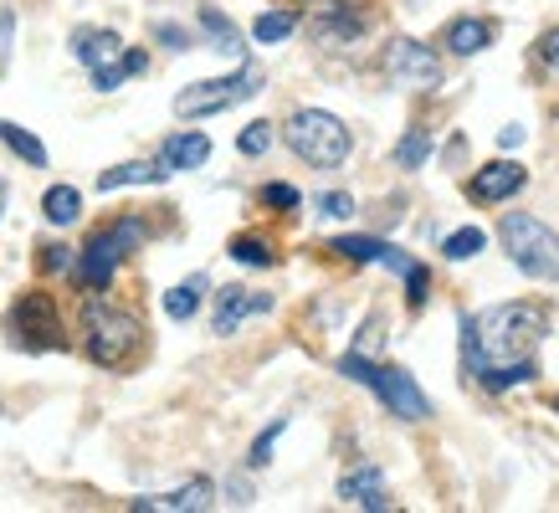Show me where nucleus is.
I'll use <instances>...</instances> for the list:
<instances>
[{"label": "nucleus", "mask_w": 559, "mask_h": 513, "mask_svg": "<svg viewBox=\"0 0 559 513\" xmlns=\"http://www.w3.org/2000/svg\"><path fill=\"white\" fill-rule=\"evenodd\" d=\"M549 334V308L534 298L492 303L473 319H462V355L477 385L488 391H513L539 375V344Z\"/></svg>", "instance_id": "1"}, {"label": "nucleus", "mask_w": 559, "mask_h": 513, "mask_svg": "<svg viewBox=\"0 0 559 513\" xmlns=\"http://www.w3.org/2000/svg\"><path fill=\"white\" fill-rule=\"evenodd\" d=\"M498 241H503L509 262L524 277H534V283H559V237L539 222V216L509 211V216L498 222Z\"/></svg>", "instance_id": "2"}, {"label": "nucleus", "mask_w": 559, "mask_h": 513, "mask_svg": "<svg viewBox=\"0 0 559 513\" xmlns=\"http://www.w3.org/2000/svg\"><path fill=\"white\" fill-rule=\"evenodd\" d=\"M139 339H144V324H139L134 313H123V308H114V303H98V298L83 308V349L93 365L119 370V365L134 359Z\"/></svg>", "instance_id": "3"}, {"label": "nucleus", "mask_w": 559, "mask_h": 513, "mask_svg": "<svg viewBox=\"0 0 559 513\" xmlns=\"http://www.w3.org/2000/svg\"><path fill=\"white\" fill-rule=\"evenodd\" d=\"M340 375L370 385V391L380 395V406H385L390 416H401V421H426V416H431V401H426L421 385H416L401 365H374V359H365V355H344Z\"/></svg>", "instance_id": "4"}, {"label": "nucleus", "mask_w": 559, "mask_h": 513, "mask_svg": "<svg viewBox=\"0 0 559 513\" xmlns=\"http://www.w3.org/2000/svg\"><path fill=\"white\" fill-rule=\"evenodd\" d=\"M283 134H288V150L298 159H308L313 170H334V165L349 159V129L323 108H298Z\"/></svg>", "instance_id": "5"}, {"label": "nucleus", "mask_w": 559, "mask_h": 513, "mask_svg": "<svg viewBox=\"0 0 559 513\" xmlns=\"http://www.w3.org/2000/svg\"><path fill=\"white\" fill-rule=\"evenodd\" d=\"M262 93V72L257 68H237L231 77H205V83H190L175 93V114L180 119H211V114H226L237 103L257 98Z\"/></svg>", "instance_id": "6"}, {"label": "nucleus", "mask_w": 559, "mask_h": 513, "mask_svg": "<svg viewBox=\"0 0 559 513\" xmlns=\"http://www.w3.org/2000/svg\"><path fill=\"white\" fill-rule=\"evenodd\" d=\"M139 241H144V222H129V216H123V222L103 226L98 237L83 247V256H78V283H83V288H93V293L108 288V283H114V273H119V262L134 252Z\"/></svg>", "instance_id": "7"}, {"label": "nucleus", "mask_w": 559, "mask_h": 513, "mask_svg": "<svg viewBox=\"0 0 559 513\" xmlns=\"http://www.w3.org/2000/svg\"><path fill=\"white\" fill-rule=\"evenodd\" d=\"M329 252L349 256V262H380V267H390L395 277H406L411 308H426V267L416 256L401 252V247H390V241H380V237H334Z\"/></svg>", "instance_id": "8"}, {"label": "nucleus", "mask_w": 559, "mask_h": 513, "mask_svg": "<svg viewBox=\"0 0 559 513\" xmlns=\"http://www.w3.org/2000/svg\"><path fill=\"white\" fill-rule=\"evenodd\" d=\"M11 334L21 349H62V319L51 293H21L11 308Z\"/></svg>", "instance_id": "9"}, {"label": "nucleus", "mask_w": 559, "mask_h": 513, "mask_svg": "<svg viewBox=\"0 0 559 513\" xmlns=\"http://www.w3.org/2000/svg\"><path fill=\"white\" fill-rule=\"evenodd\" d=\"M385 77L395 87H411V93H431V87H441V57L411 36H395L385 47Z\"/></svg>", "instance_id": "10"}, {"label": "nucleus", "mask_w": 559, "mask_h": 513, "mask_svg": "<svg viewBox=\"0 0 559 513\" xmlns=\"http://www.w3.org/2000/svg\"><path fill=\"white\" fill-rule=\"evenodd\" d=\"M524 186H528V170L519 165V159H492V165L473 170V180H467V195H473L477 205H503V201H513V195H519Z\"/></svg>", "instance_id": "11"}, {"label": "nucleus", "mask_w": 559, "mask_h": 513, "mask_svg": "<svg viewBox=\"0 0 559 513\" xmlns=\"http://www.w3.org/2000/svg\"><path fill=\"white\" fill-rule=\"evenodd\" d=\"M272 308V293H252V288H221L216 293V319H211V329H216L221 339L226 334H237L241 319H252V313H267Z\"/></svg>", "instance_id": "12"}, {"label": "nucleus", "mask_w": 559, "mask_h": 513, "mask_svg": "<svg viewBox=\"0 0 559 513\" xmlns=\"http://www.w3.org/2000/svg\"><path fill=\"white\" fill-rule=\"evenodd\" d=\"M216 503V482L211 478H195L186 488H175V493H154V498H134L139 513H201Z\"/></svg>", "instance_id": "13"}, {"label": "nucleus", "mask_w": 559, "mask_h": 513, "mask_svg": "<svg viewBox=\"0 0 559 513\" xmlns=\"http://www.w3.org/2000/svg\"><path fill=\"white\" fill-rule=\"evenodd\" d=\"M492 36H498V21H488V16H457L452 26H447V36H441V47L457 51V57H477V51L492 47Z\"/></svg>", "instance_id": "14"}, {"label": "nucleus", "mask_w": 559, "mask_h": 513, "mask_svg": "<svg viewBox=\"0 0 559 513\" xmlns=\"http://www.w3.org/2000/svg\"><path fill=\"white\" fill-rule=\"evenodd\" d=\"M72 57H78L87 72H98V68H108V62H119V57H123V41H119V32L87 26V32L72 36Z\"/></svg>", "instance_id": "15"}, {"label": "nucleus", "mask_w": 559, "mask_h": 513, "mask_svg": "<svg viewBox=\"0 0 559 513\" xmlns=\"http://www.w3.org/2000/svg\"><path fill=\"white\" fill-rule=\"evenodd\" d=\"M340 498L344 503H355V509H390L385 498V478H380V467H355V473H344L340 478Z\"/></svg>", "instance_id": "16"}, {"label": "nucleus", "mask_w": 559, "mask_h": 513, "mask_svg": "<svg viewBox=\"0 0 559 513\" xmlns=\"http://www.w3.org/2000/svg\"><path fill=\"white\" fill-rule=\"evenodd\" d=\"M205 159H211V139L205 134H170L159 144V165L165 170H201Z\"/></svg>", "instance_id": "17"}, {"label": "nucleus", "mask_w": 559, "mask_h": 513, "mask_svg": "<svg viewBox=\"0 0 559 513\" xmlns=\"http://www.w3.org/2000/svg\"><path fill=\"white\" fill-rule=\"evenodd\" d=\"M170 170L159 159H129V165H114V170L98 175V190H123V186H165Z\"/></svg>", "instance_id": "18"}, {"label": "nucleus", "mask_w": 559, "mask_h": 513, "mask_svg": "<svg viewBox=\"0 0 559 513\" xmlns=\"http://www.w3.org/2000/svg\"><path fill=\"white\" fill-rule=\"evenodd\" d=\"M313 36L319 41H355V36H365V16L359 11H349V5H323V16L313 21Z\"/></svg>", "instance_id": "19"}, {"label": "nucleus", "mask_w": 559, "mask_h": 513, "mask_svg": "<svg viewBox=\"0 0 559 513\" xmlns=\"http://www.w3.org/2000/svg\"><path fill=\"white\" fill-rule=\"evenodd\" d=\"M0 144H5L11 154H21L26 165H36V170L47 165V144H41L32 129H21V123H11V119H0Z\"/></svg>", "instance_id": "20"}, {"label": "nucleus", "mask_w": 559, "mask_h": 513, "mask_svg": "<svg viewBox=\"0 0 559 513\" xmlns=\"http://www.w3.org/2000/svg\"><path fill=\"white\" fill-rule=\"evenodd\" d=\"M144 68H150V57H144V51H123L119 62H108V68L93 72V87H98V93H114V87L129 83V77H139Z\"/></svg>", "instance_id": "21"}, {"label": "nucleus", "mask_w": 559, "mask_h": 513, "mask_svg": "<svg viewBox=\"0 0 559 513\" xmlns=\"http://www.w3.org/2000/svg\"><path fill=\"white\" fill-rule=\"evenodd\" d=\"M41 211H47L51 226H72L78 216H83V195L72 186H51L47 195H41Z\"/></svg>", "instance_id": "22"}, {"label": "nucleus", "mask_w": 559, "mask_h": 513, "mask_svg": "<svg viewBox=\"0 0 559 513\" xmlns=\"http://www.w3.org/2000/svg\"><path fill=\"white\" fill-rule=\"evenodd\" d=\"M201 288H205V277H190V283H180V288L165 293V313H170L175 324L195 319V308H201Z\"/></svg>", "instance_id": "23"}, {"label": "nucleus", "mask_w": 559, "mask_h": 513, "mask_svg": "<svg viewBox=\"0 0 559 513\" xmlns=\"http://www.w3.org/2000/svg\"><path fill=\"white\" fill-rule=\"evenodd\" d=\"M426 159H431V129H421V123H416V129L395 144V165H401V170H421Z\"/></svg>", "instance_id": "24"}, {"label": "nucleus", "mask_w": 559, "mask_h": 513, "mask_svg": "<svg viewBox=\"0 0 559 513\" xmlns=\"http://www.w3.org/2000/svg\"><path fill=\"white\" fill-rule=\"evenodd\" d=\"M298 32V11H267V16L252 21V36L262 41V47H272V41H283V36Z\"/></svg>", "instance_id": "25"}, {"label": "nucleus", "mask_w": 559, "mask_h": 513, "mask_svg": "<svg viewBox=\"0 0 559 513\" xmlns=\"http://www.w3.org/2000/svg\"><path fill=\"white\" fill-rule=\"evenodd\" d=\"M201 26H205V36L216 41V51H231V57H241V36H237V26L221 16V11H211V5H205V11H201Z\"/></svg>", "instance_id": "26"}, {"label": "nucleus", "mask_w": 559, "mask_h": 513, "mask_svg": "<svg viewBox=\"0 0 559 513\" xmlns=\"http://www.w3.org/2000/svg\"><path fill=\"white\" fill-rule=\"evenodd\" d=\"M483 247H488V237H483L477 226H462V231H452V237L441 241V252L452 256V262H467V256H477Z\"/></svg>", "instance_id": "27"}, {"label": "nucleus", "mask_w": 559, "mask_h": 513, "mask_svg": "<svg viewBox=\"0 0 559 513\" xmlns=\"http://www.w3.org/2000/svg\"><path fill=\"white\" fill-rule=\"evenodd\" d=\"M226 252L237 256L241 267H272V262H277V256H272V247L262 237H237L231 247H226Z\"/></svg>", "instance_id": "28"}, {"label": "nucleus", "mask_w": 559, "mask_h": 513, "mask_svg": "<svg viewBox=\"0 0 559 513\" xmlns=\"http://www.w3.org/2000/svg\"><path fill=\"white\" fill-rule=\"evenodd\" d=\"M283 431H288V421L277 416V421H272V427L252 442V452H247V467H267V462H272V446H277V437H283Z\"/></svg>", "instance_id": "29"}, {"label": "nucleus", "mask_w": 559, "mask_h": 513, "mask_svg": "<svg viewBox=\"0 0 559 513\" xmlns=\"http://www.w3.org/2000/svg\"><path fill=\"white\" fill-rule=\"evenodd\" d=\"M237 150L247 154V159H257V154H267L272 150V123H247L237 139Z\"/></svg>", "instance_id": "30"}, {"label": "nucleus", "mask_w": 559, "mask_h": 513, "mask_svg": "<svg viewBox=\"0 0 559 513\" xmlns=\"http://www.w3.org/2000/svg\"><path fill=\"white\" fill-rule=\"evenodd\" d=\"M262 205H277V211H298L304 205V195L293 186H283V180H272V186H262Z\"/></svg>", "instance_id": "31"}, {"label": "nucleus", "mask_w": 559, "mask_h": 513, "mask_svg": "<svg viewBox=\"0 0 559 513\" xmlns=\"http://www.w3.org/2000/svg\"><path fill=\"white\" fill-rule=\"evenodd\" d=\"M323 211V216H334V222H344V216H355V201L344 195V190H323L319 201H313Z\"/></svg>", "instance_id": "32"}, {"label": "nucleus", "mask_w": 559, "mask_h": 513, "mask_svg": "<svg viewBox=\"0 0 559 513\" xmlns=\"http://www.w3.org/2000/svg\"><path fill=\"white\" fill-rule=\"evenodd\" d=\"M11 41H16V16L0 11V72H5V62H11Z\"/></svg>", "instance_id": "33"}, {"label": "nucleus", "mask_w": 559, "mask_h": 513, "mask_svg": "<svg viewBox=\"0 0 559 513\" xmlns=\"http://www.w3.org/2000/svg\"><path fill=\"white\" fill-rule=\"evenodd\" d=\"M154 36H159V41H170V51H186L190 47V36L180 32V26H170V21H159V26H154Z\"/></svg>", "instance_id": "34"}, {"label": "nucleus", "mask_w": 559, "mask_h": 513, "mask_svg": "<svg viewBox=\"0 0 559 513\" xmlns=\"http://www.w3.org/2000/svg\"><path fill=\"white\" fill-rule=\"evenodd\" d=\"M72 247H41V267H47V273H57V267H68L72 262Z\"/></svg>", "instance_id": "35"}, {"label": "nucleus", "mask_w": 559, "mask_h": 513, "mask_svg": "<svg viewBox=\"0 0 559 513\" xmlns=\"http://www.w3.org/2000/svg\"><path fill=\"white\" fill-rule=\"evenodd\" d=\"M539 57L549 62V68H559V26L555 32H544V41H539Z\"/></svg>", "instance_id": "36"}, {"label": "nucleus", "mask_w": 559, "mask_h": 513, "mask_svg": "<svg viewBox=\"0 0 559 513\" xmlns=\"http://www.w3.org/2000/svg\"><path fill=\"white\" fill-rule=\"evenodd\" d=\"M498 144H503V150H519V144H524V129H519V123H509V129L498 134Z\"/></svg>", "instance_id": "37"}, {"label": "nucleus", "mask_w": 559, "mask_h": 513, "mask_svg": "<svg viewBox=\"0 0 559 513\" xmlns=\"http://www.w3.org/2000/svg\"><path fill=\"white\" fill-rule=\"evenodd\" d=\"M5 195H11V190H5V175H0V216H5Z\"/></svg>", "instance_id": "38"}, {"label": "nucleus", "mask_w": 559, "mask_h": 513, "mask_svg": "<svg viewBox=\"0 0 559 513\" xmlns=\"http://www.w3.org/2000/svg\"><path fill=\"white\" fill-rule=\"evenodd\" d=\"M549 410H555V416H559V391H555V401H549Z\"/></svg>", "instance_id": "39"}]
</instances>
